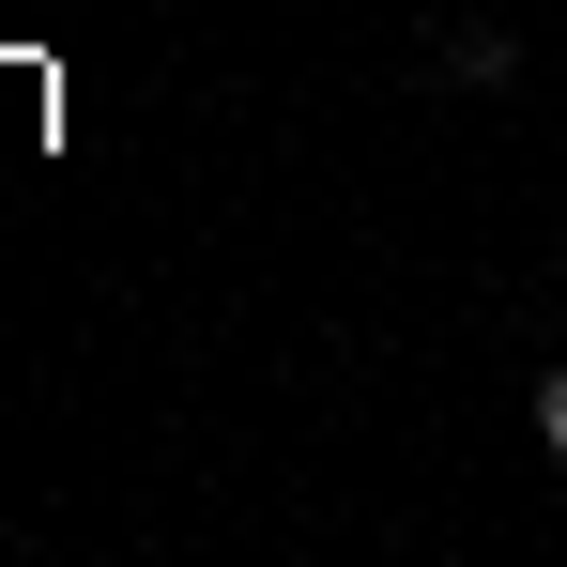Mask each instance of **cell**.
<instances>
[{
  "label": "cell",
  "mask_w": 567,
  "mask_h": 567,
  "mask_svg": "<svg viewBox=\"0 0 567 567\" xmlns=\"http://www.w3.org/2000/svg\"><path fill=\"white\" fill-rule=\"evenodd\" d=\"M537 445H553V461H567V369L537 383Z\"/></svg>",
  "instance_id": "1"
}]
</instances>
